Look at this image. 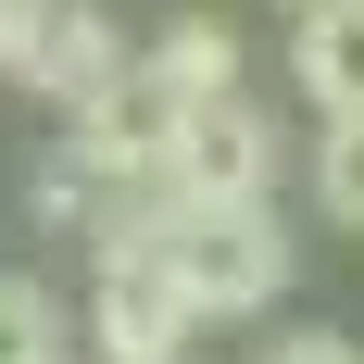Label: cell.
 <instances>
[{
	"label": "cell",
	"instance_id": "cell-6",
	"mask_svg": "<svg viewBox=\"0 0 364 364\" xmlns=\"http://www.w3.org/2000/svg\"><path fill=\"white\" fill-rule=\"evenodd\" d=\"M113 63H126V38H113V13H101V0H63V13H50V50H38V75H26V88L75 113V101H88V88H101Z\"/></svg>",
	"mask_w": 364,
	"mask_h": 364
},
{
	"label": "cell",
	"instance_id": "cell-9",
	"mask_svg": "<svg viewBox=\"0 0 364 364\" xmlns=\"http://www.w3.org/2000/svg\"><path fill=\"white\" fill-rule=\"evenodd\" d=\"M50 13H63V0H0V75H13V88H26L38 50H50Z\"/></svg>",
	"mask_w": 364,
	"mask_h": 364
},
{
	"label": "cell",
	"instance_id": "cell-1",
	"mask_svg": "<svg viewBox=\"0 0 364 364\" xmlns=\"http://www.w3.org/2000/svg\"><path fill=\"white\" fill-rule=\"evenodd\" d=\"M226 88H239V26H226V13H176L164 38H139V50L63 113L75 126V176L88 188H164L188 113L226 101Z\"/></svg>",
	"mask_w": 364,
	"mask_h": 364
},
{
	"label": "cell",
	"instance_id": "cell-4",
	"mask_svg": "<svg viewBox=\"0 0 364 364\" xmlns=\"http://www.w3.org/2000/svg\"><path fill=\"white\" fill-rule=\"evenodd\" d=\"M164 188H176V201H277V126H264L239 88L201 101L188 139H176V164H164Z\"/></svg>",
	"mask_w": 364,
	"mask_h": 364
},
{
	"label": "cell",
	"instance_id": "cell-7",
	"mask_svg": "<svg viewBox=\"0 0 364 364\" xmlns=\"http://www.w3.org/2000/svg\"><path fill=\"white\" fill-rule=\"evenodd\" d=\"M314 214L364 239V113H327L314 126Z\"/></svg>",
	"mask_w": 364,
	"mask_h": 364
},
{
	"label": "cell",
	"instance_id": "cell-10",
	"mask_svg": "<svg viewBox=\"0 0 364 364\" xmlns=\"http://www.w3.org/2000/svg\"><path fill=\"white\" fill-rule=\"evenodd\" d=\"M264 364H364V352H352V339H327V327H301V339H277Z\"/></svg>",
	"mask_w": 364,
	"mask_h": 364
},
{
	"label": "cell",
	"instance_id": "cell-12",
	"mask_svg": "<svg viewBox=\"0 0 364 364\" xmlns=\"http://www.w3.org/2000/svg\"><path fill=\"white\" fill-rule=\"evenodd\" d=\"M50 364H63V352H50Z\"/></svg>",
	"mask_w": 364,
	"mask_h": 364
},
{
	"label": "cell",
	"instance_id": "cell-2",
	"mask_svg": "<svg viewBox=\"0 0 364 364\" xmlns=\"http://www.w3.org/2000/svg\"><path fill=\"white\" fill-rule=\"evenodd\" d=\"M151 252L176 264V289H188L201 327L277 314V289H289V226H277V201H176L164 188V239Z\"/></svg>",
	"mask_w": 364,
	"mask_h": 364
},
{
	"label": "cell",
	"instance_id": "cell-5",
	"mask_svg": "<svg viewBox=\"0 0 364 364\" xmlns=\"http://www.w3.org/2000/svg\"><path fill=\"white\" fill-rule=\"evenodd\" d=\"M289 75H301L314 113H364V0H301Z\"/></svg>",
	"mask_w": 364,
	"mask_h": 364
},
{
	"label": "cell",
	"instance_id": "cell-3",
	"mask_svg": "<svg viewBox=\"0 0 364 364\" xmlns=\"http://www.w3.org/2000/svg\"><path fill=\"white\" fill-rule=\"evenodd\" d=\"M88 327H101V364H188L201 314H188V289H176V264H164V252H101Z\"/></svg>",
	"mask_w": 364,
	"mask_h": 364
},
{
	"label": "cell",
	"instance_id": "cell-8",
	"mask_svg": "<svg viewBox=\"0 0 364 364\" xmlns=\"http://www.w3.org/2000/svg\"><path fill=\"white\" fill-rule=\"evenodd\" d=\"M50 339H63L50 289H38V277H0V364H50Z\"/></svg>",
	"mask_w": 364,
	"mask_h": 364
},
{
	"label": "cell",
	"instance_id": "cell-11",
	"mask_svg": "<svg viewBox=\"0 0 364 364\" xmlns=\"http://www.w3.org/2000/svg\"><path fill=\"white\" fill-rule=\"evenodd\" d=\"M289 13H301V0H289Z\"/></svg>",
	"mask_w": 364,
	"mask_h": 364
}]
</instances>
